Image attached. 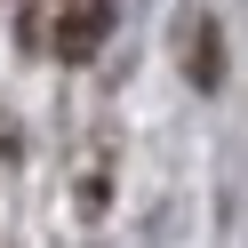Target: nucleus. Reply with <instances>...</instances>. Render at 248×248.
Instances as JSON below:
<instances>
[{
	"instance_id": "nucleus-1",
	"label": "nucleus",
	"mask_w": 248,
	"mask_h": 248,
	"mask_svg": "<svg viewBox=\"0 0 248 248\" xmlns=\"http://www.w3.org/2000/svg\"><path fill=\"white\" fill-rule=\"evenodd\" d=\"M176 56L192 72V88H224V32H216V16H184L176 24Z\"/></svg>"
}]
</instances>
